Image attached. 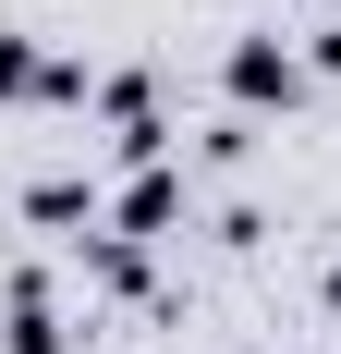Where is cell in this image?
<instances>
[{"label": "cell", "instance_id": "obj_2", "mask_svg": "<svg viewBox=\"0 0 341 354\" xmlns=\"http://www.w3.org/2000/svg\"><path fill=\"white\" fill-rule=\"evenodd\" d=\"M329 306H341V281H329Z\"/></svg>", "mask_w": 341, "mask_h": 354}, {"label": "cell", "instance_id": "obj_1", "mask_svg": "<svg viewBox=\"0 0 341 354\" xmlns=\"http://www.w3.org/2000/svg\"><path fill=\"white\" fill-rule=\"evenodd\" d=\"M232 98H256V110H269V98H305V62L269 49V37H244V49H232Z\"/></svg>", "mask_w": 341, "mask_h": 354}]
</instances>
